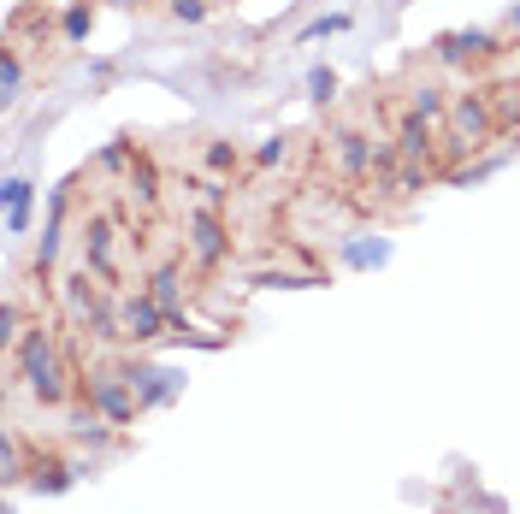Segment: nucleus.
<instances>
[{
    "instance_id": "nucleus-5",
    "label": "nucleus",
    "mask_w": 520,
    "mask_h": 514,
    "mask_svg": "<svg viewBox=\"0 0 520 514\" xmlns=\"http://www.w3.org/2000/svg\"><path fill=\"white\" fill-rule=\"evenodd\" d=\"M125 325H130V337H154V325H160L154 302H130V308H125Z\"/></svg>"
},
{
    "instance_id": "nucleus-10",
    "label": "nucleus",
    "mask_w": 520,
    "mask_h": 514,
    "mask_svg": "<svg viewBox=\"0 0 520 514\" xmlns=\"http://www.w3.org/2000/svg\"><path fill=\"white\" fill-rule=\"evenodd\" d=\"M178 18H190L195 24V18H201V0H178Z\"/></svg>"
},
{
    "instance_id": "nucleus-2",
    "label": "nucleus",
    "mask_w": 520,
    "mask_h": 514,
    "mask_svg": "<svg viewBox=\"0 0 520 514\" xmlns=\"http://www.w3.org/2000/svg\"><path fill=\"white\" fill-rule=\"evenodd\" d=\"M195 255L201 260H219V249H225V231H219V219L213 213H195Z\"/></svg>"
},
{
    "instance_id": "nucleus-1",
    "label": "nucleus",
    "mask_w": 520,
    "mask_h": 514,
    "mask_svg": "<svg viewBox=\"0 0 520 514\" xmlns=\"http://www.w3.org/2000/svg\"><path fill=\"white\" fill-rule=\"evenodd\" d=\"M24 373H30L36 396H48V402H54V396L65 390V385H60V361H54V349H48V337H42V331L24 343Z\"/></svg>"
},
{
    "instance_id": "nucleus-3",
    "label": "nucleus",
    "mask_w": 520,
    "mask_h": 514,
    "mask_svg": "<svg viewBox=\"0 0 520 514\" xmlns=\"http://www.w3.org/2000/svg\"><path fill=\"white\" fill-rule=\"evenodd\" d=\"M455 125H461L467 136H473V142H479V136L491 130V113H485V101H461V107H455Z\"/></svg>"
},
{
    "instance_id": "nucleus-8",
    "label": "nucleus",
    "mask_w": 520,
    "mask_h": 514,
    "mask_svg": "<svg viewBox=\"0 0 520 514\" xmlns=\"http://www.w3.org/2000/svg\"><path fill=\"white\" fill-rule=\"evenodd\" d=\"M438 107H444V101H438V89H420V95H414V113H420V119H432Z\"/></svg>"
},
{
    "instance_id": "nucleus-9",
    "label": "nucleus",
    "mask_w": 520,
    "mask_h": 514,
    "mask_svg": "<svg viewBox=\"0 0 520 514\" xmlns=\"http://www.w3.org/2000/svg\"><path fill=\"white\" fill-rule=\"evenodd\" d=\"M308 89H314V95H320V101H325V95L337 89V77H331V71H314V77H308Z\"/></svg>"
},
{
    "instance_id": "nucleus-4",
    "label": "nucleus",
    "mask_w": 520,
    "mask_h": 514,
    "mask_svg": "<svg viewBox=\"0 0 520 514\" xmlns=\"http://www.w3.org/2000/svg\"><path fill=\"white\" fill-rule=\"evenodd\" d=\"M24 213H30V184H18V178H12V184H6V225H12V231H24Z\"/></svg>"
},
{
    "instance_id": "nucleus-7",
    "label": "nucleus",
    "mask_w": 520,
    "mask_h": 514,
    "mask_svg": "<svg viewBox=\"0 0 520 514\" xmlns=\"http://www.w3.org/2000/svg\"><path fill=\"white\" fill-rule=\"evenodd\" d=\"M0 83H6V101H12V95H18V83H24V65L12 60V54H6V65H0Z\"/></svg>"
},
{
    "instance_id": "nucleus-6",
    "label": "nucleus",
    "mask_w": 520,
    "mask_h": 514,
    "mask_svg": "<svg viewBox=\"0 0 520 514\" xmlns=\"http://www.w3.org/2000/svg\"><path fill=\"white\" fill-rule=\"evenodd\" d=\"M172 296H178V272H160V278H154V302L172 308Z\"/></svg>"
}]
</instances>
